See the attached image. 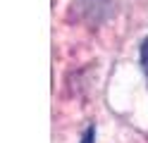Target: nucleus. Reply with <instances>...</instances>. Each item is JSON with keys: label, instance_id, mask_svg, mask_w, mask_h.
<instances>
[{"label": "nucleus", "instance_id": "1", "mask_svg": "<svg viewBox=\"0 0 148 143\" xmlns=\"http://www.w3.org/2000/svg\"><path fill=\"white\" fill-rule=\"evenodd\" d=\"M141 64H143V72L148 76V38H146L143 45H141Z\"/></svg>", "mask_w": 148, "mask_h": 143}]
</instances>
